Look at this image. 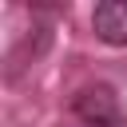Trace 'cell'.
<instances>
[{
	"label": "cell",
	"mask_w": 127,
	"mask_h": 127,
	"mask_svg": "<svg viewBox=\"0 0 127 127\" xmlns=\"http://www.w3.org/2000/svg\"><path fill=\"white\" fill-rule=\"evenodd\" d=\"M71 115L79 119V127H127V111L119 107V95L107 83L79 87L71 99Z\"/></svg>",
	"instance_id": "cell-1"
},
{
	"label": "cell",
	"mask_w": 127,
	"mask_h": 127,
	"mask_svg": "<svg viewBox=\"0 0 127 127\" xmlns=\"http://www.w3.org/2000/svg\"><path fill=\"white\" fill-rule=\"evenodd\" d=\"M91 28L103 44L127 48V0H103L91 12Z\"/></svg>",
	"instance_id": "cell-2"
}]
</instances>
